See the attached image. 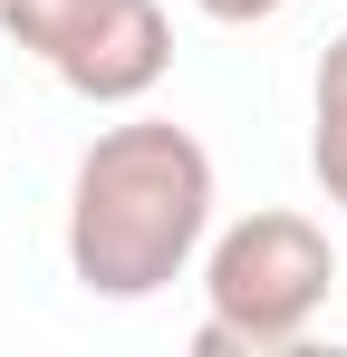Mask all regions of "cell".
Wrapping results in <instances>:
<instances>
[{
    "instance_id": "5",
    "label": "cell",
    "mask_w": 347,
    "mask_h": 357,
    "mask_svg": "<svg viewBox=\"0 0 347 357\" xmlns=\"http://www.w3.org/2000/svg\"><path fill=\"white\" fill-rule=\"evenodd\" d=\"M116 0H0V39L20 49V59H39V68H58L97 20H107Z\"/></svg>"
},
{
    "instance_id": "7",
    "label": "cell",
    "mask_w": 347,
    "mask_h": 357,
    "mask_svg": "<svg viewBox=\"0 0 347 357\" xmlns=\"http://www.w3.org/2000/svg\"><path fill=\"white\" fill-rule=\"evenodd\" d=\"M0 107H10V77H0Z\"/></svg>"
},
{
    "instance_id": "4",
    "label": "cell",
    "mask_w": 347,
    "mask_h": 357,
    "mask_svg": "<svg viewBox=\"0 0 347 357\" xmlns=\"http://www.w3.org/2000/svg\"><path fill=\"white\" fill-rule=\"evenodd\" d=\"M309 174L347 222V29L318 49V77H309Z\"/></svg>"
},
{
    "instance_id": "6",
    "label": "cell",
    "mask_w": 347,
    "mask_h": 357,
    "mask_svg": "<svg viewBox=\"0 0 347 357\" xmlns=\"http://www.w3.org/2000/svg\"><path fill=\"white\" fill-rule=\"evenodd\" d=\"M203 20H222V29H261V20H280L289 0H193Z\"/></svg>"
},
{
    "instance_id": "1",
    "label": "cell",
    "mask_w": 347,
    "mask_h": 357,
    "mask_svg": "<svg viewBox=\"0 0 347 357\" xmlns=\"http://www.w3.org/2000/svg\"><path fill=\"white\" fill-rule=\"evenodd\" d=\"M213 203H222V183L193 126L174 116L97 126L68 174V280L116 309L174 290L213 241Z\"/></svg>"
},
{
    "instance_id": "2",
    "label": "cell",
    "mask_w": 347,
    "mask_h": 357,
    "mask_svg": "<svg viewBox=\"0 0 347 357\" xmlns=\"http://www.w3.org/2000/svg\"><path fill=\"white\" fill-rule=\"evenodd\" d=\"M203 328L193 348L203 357H270V348H299L309 319L328 309L338 290V251L309 213H241L203 241Z\"/></svg>"
},
{
    "instance_id": "3",
    "label": "cell",
    "mask_w": 347,
    "mask_h": 357,
    "mask_svg": "<svg viewBox=\"0 0 347 357\" xmlns=\"http://www.w3.org/2000/svg\"><path fill=\"white\" fill-rule=\"evenodd\" d=\"M164 68H174V20H164V0H116V10L49 68V77L68 87V97H87V107H145V97L164 87Z\"/></svg>"
}]
</instances>
